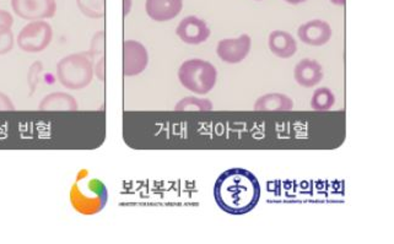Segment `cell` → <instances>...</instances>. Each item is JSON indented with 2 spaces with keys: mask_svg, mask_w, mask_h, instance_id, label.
Instances as JSON below:
<instances>
[{
  "mask_svg": "<svg viewBox=\"0 0 394 244\" xmlns=\"http://www.w3.org/2000/svg\"><path fill=\"white\" fill-rule=\"evenodd\" d=\"M261 183L246 168H230L223 172L214 184L216 205L230 215L241 216L256 209L261 201Z\"/></svg>",
  "mask_w": 394,
  "mask_h": 244,
  "instance_id": "cell-1",
  "label": "cell"
},
{
  "mask_svg": "<svg viewBox=\"0 0 394 244\" xmlns=\"http://www.w3.org/2000/svg\"><path fill=\"white\" fill-rule=\"evenodd\" d=\"M69 201L80 215H98L107 205V187L98 177L91 176L88 170H81L70 187Z\"/></svg>",
  "mask_w": 394,
  "mask_h": 244,
  "instance_id": "cell-2",
  "label": "cell"
},
{
  "mask_svg": "<svg viewBox=\"0 0 394 244\" xmlns=\"http://www.w3.org/2000/svg\"><path fill=\"white\" fill-rule=\"evenodd\" d=\"M57 78L64 88L83 90L93 79V63L88 52L69 54L57 64Z\"/></svg>",
  "mask_w": 394,
  "mask_h": 244,
  "instance_id": "cell-3",
  "label": "cell"
},
{
  "mask_svg": "<svg viewBox=\"0 0 394 244\" xmlns=\"http://www.w3.org/2000/svg\"><path fill=\"white\" fill-rule=\"evenodd\" d=\"M178 80L183 88L195 95L209 93L218 81V70L204 59H188L180 64Z\"/></svg>",
  "mask_w": 394,
  "mask_h": 244,
  "instance_id": "cell-4",
  "label": "cell"
},
{
  "mask_svg": "<svg viewBox=\"0 0 394 244\" xmlns=\"http://www.w3.org/2000/svg\"><path fill=\"white\" fill-rule=\"evenodd\" d=\"M53 39V29L44 20L31 21L18 34V46L26 53H39L48 47Z\"/></svg>",
  "mask_w": 394,
  "mask_h": 244,
  "instance_id": "cell-5",
  "label": "cell"
},
{
  "mask_svg": "<svg viewBox=\"0 0 394 244\" xmlns=\"http://www.w3.org/2000/svg\"><path fill=\"white\" fill-rule=\"evenodd\" d=\"M149 64V53L144 44L127 39L123 42V75L136 76L145 72Z\"/></svg>",
  "mask_w": 394,
  "mask_h": 244,
  "instance_id": "cell-6",
  "label": "cell"
},
{
  "mask_svg": "<svg viewBox=\"0 0 394 244\" xmlns=\"http://www.w3.org/2000/svg\"><path fill=\"white\" fill-rule=\"evenodd\" d=\"M11 8L19 18L29 21L51 19L57 13L55 0H11Z\"/></svg>",
  "mask_w": 394,
  "mask_h": 244,
  "instance_id": "cell-7",
  "label": "cell"
},
{
  "mask_svg": "<svg viewBox=\"0 0 394 244\" xmlns=\"http://www.w3.org/2000/svg\"><path fill=\"white\" fill-rule=\"evenodd\" d=\"M251 47L252 39L244 34L237 39H221L216 46V54L225 63L239 64L247 58Z\"/></svg>",
  "mask_w": 394,
  "mask_h": 244,
  "instance_id": "cell-8",
  "label": "cell"
},
{
  "mask_svg": "<svg viewBox=\"0 0 394 244\" xmlns=\"http://www.w3.org/2000/svg\"><path fill=\"white\" fill-rule=\"evenodd\" d=\"M210 34L209 26L204 20L195 15L185 16L176 29V34L180 37V41L192 46L204 43L209 39Z\"/></svg>",
  "mask_w": 394,
  "mask_h": 244,
  "instance_id": "cell-9",
  "label": "cell"
},
{
  "mask_svg": "<svg viewBox=\"0 0 394 244\" xmlns=\"http://www.w3.org/2000/svg\"><path fill=\"white\" fill-rule=\"evenodd\" d=\"M297 36L305 44L312 47H321L331 41V25L323 20H311L298 27Z\"/></svg>",
  "mask_w": 394,
  "mask_h": 244,
  "instance_id": "cell-10",
  "label": "cell"
},
{
  "mask_svg": "<svg viewBox=\"0 0 394 244\" xmlns=\"http://www.w3.org/2000/svg\"><path fill=\"white\" fill-rule=\"evenodd\" d=\"M294 79L301 88H315L323 80V68L315 59H302L295 65Z\"/></svg>",
  "mask_w": 394,
  "mask_h": 244,
  "instance_id": "cell-11",
  "label": "cell"
},
{
  "mask_svg": "<svg viewBox=\"0 0 394 244\" xmlns=\"http://www.w3.org/2000/svg\"><path fill=\"white\" fill-rule=\"evenodd\" d=\"M183 8V0H146L147 16L157 22H165L177 18Z\"/></svg>",
  "mask_w": 394,
  "mask_h": 244,
  "instance_id": "cell-12",
  "label": "cell"
},
{
  "mask_svg": "<svg viewBox=\"0 0 394 244\" xmlns=\"http://www.w3.org/2000/svg\"><path fill=\"white\" fill-rule=\"evenodd\" d=\"M268 47L275 57L289 59L297 52V43L294 36L282 29L272 31L268 37Z\"/></svg>",
  "mask_w": 394,
  "mask_h": 244,
  "instance_id": "cell-13",
  "label": "cell"
},
{
  "mask_svg": "<svg viewBox=\"0 0 394 244\" xmlns=\"http://www.w3.org/2000/svg\"><path fill=\"white\" fill-rule=\"evenodd\" d=\"M254 111H292L294 101L285 93H265L256 101Z\"/></svg>",
  "mask_w": 394,
  "mask_h": 244,
  "instance_id": "cell-14",
  "label": "cell"
},
{
  "mask_svg": "<svg viewBox=\"0 0 394 244\" xmlns=\"http://www.w3.org/2000/svg\"><path fill=\"white\" fill-rule=\"evenodd\" d=\"M41 111H78L77 100L67 93H52L39 102Z\"/></svg>",
  "mask_w": 394,
  "mask_h": 244,
  "instance_id": "cell-15",
  "label": "cell"
},
{
  "mask_svg": "<svg viewBox=\"0 0 394 244\" xmlns=\"http://www.w3.org/2000/svg\"><path fill=\"white\" fill-rule=\"evenodd\" d=\"M336 104V95L329 88H320L312 95L311 108L317 112L329 111Z\"/></svg>",
  "mask_w": 394,
  "mask_h": 244,
  "instance_id": "cell-16",
  "label": "cell"
},
{
  "mask_svg": "<svg viewBox=\"0 0 394 244\" xmlns=\"http://www.w3.org/2000/svg\"><path fill=\"white\" fill-rule=\"evenodd\" d=\"M214 109V104L206 98H198L190 96V97L182 98L180 101L176 103V112H185V111H211Z\"/></svg>",
  "mask_w": 394,
  "mask_h": 244,
  "instance_id": "cell-17",
  "label": "cell"
},
{
  "mask_svg": "<svg viewBox=\"0 0 394 244\" xmlns=\"http://www.w3.org/2000/svg\"><path fill=\"white\" fill-rule=\"evenodd\" d=\"M79 10L90 19L106 16V0H77Z\"/></svg>",
  "mask_w": 394,
  "mask_h": 244,
  "instance_id": "cell-18",
  "label": "cell"
},
{
  "mask_svg": "<svg viewBox=\"0 0 394 244\" xmlns=\"http://www.w3.org/2000/svg\"><path fill=\"white\" fill-rule=\"evenodd\" d=\"M105 39H106V34L103 31H100L93 36V41H91V47L88 50V54L91 55V58L93 59L98 55H101V57L105 55V44H106Z\"/></svg>",
  "mask_w": 394,
  "mask_h": 244,
  "instance_id": "cell-19",
  "label": "cell"
},
{
  "mask_svg": "<svg viewBox=\"0 0 394 244\" xmlns=\"http://www.w3.org/2000/svg\"><path fill=\"white\" fill-rule=\"evenodd\" d=\"M14 34L11 29H0V55L9 53L14 47Z\"/></svg>",
  "mask_w": 394,
  "mask_h": 244,
  "instance_id": "cell-20",
  "label": "cell"
},
{
  "mask_svg": "<svg viewBox=\"0 0 394 244\" xmlns=\"http://www.w3.org/2000/svg\"><path fill=\"white\" fill-rule=\"evenodd\" d=\"M42 64L39 62H36V63L32 64V67L29 68V75H27V83H29V88H31V93H34L36 90V86H37V83H39V74L42 72Z\"/></svg>",
  "mask_w": 394,
  "mask_h": 244,
  "instance_id": "cell-21",
  "label": "cell"
},
{
  "mask_svg": "<svg viewBox=\"0 0 394 244\" xmlns=\"http://www.w3.org/2000/svg\"><path fill=\"white\" fill-rule=\"evenodd\" d=\"M93 75H96L98 80L103 81L106 79V60L105 55L98 59V63L93 65Z\"/></svg>",
  "mask_w": 394,
  "mask_h": 244,
  "instance_id": "cell-22",
  "label": "cell"
},
{
  "mask_svg": "<svg viewBox=\"0 0 394 244\" xmlns=\"http://www.w3.org/2000/svg\"><path fill=\"white\" fill-rule=\"evenodd\" d=\"M14 24V18L6 10L0 9V29H11Z\"/></svg>",
  "mask_w": 394,
  "mask_h": 244,
  "instance_id": "cell-23",
  "label": "cell"
},
{
  "mask_svg": "<svg viewBox=\"0 0 394 244\" xmlns=\"http://www.w3.org/2000/svg\"><path fill=\"white\" fill-rule=\"evenodd\" d=\"M15 106L8 95L0 93V111H14Z\"/></svg>",
  "mask_w": 394,
  "mask_h": 244,
  "instance_id": "cell-24",
  "label": "cell"
},
{
  "mask_svg": "<svg viewBox=\"0 0 394 244\" xmlns=\"http://www.w3.org/2000/svg\"><path fill=\"white\" fill-rule=\"evenodd\" d=\"M131 9V0H123V16L126 18Z\"/></svg>",
  "mask_w": 394,
  "mask_h": 244,
  "instance_id": "cell-25",
  "label": "cell"
},
{
  "mask_svg": "<svg viewBox=\"0 0 394 244\" xmlns=\"http://www.w3.org/2000/svg\"><path fill=\"white\" fill-rule=\"evenodd\" d=\"M331 4L338 5V6H346V0H329Z\"/></svg>",
  "mask_w": 394,
  "mask_h": 244,
  "instance_id": "cell-26",
  "label": "cell"
},
{
  "mask_svg": "<svg viewBox=\"0 0 394 244\" xmlns=\"http://www.w3.org/2000/svg\"><path fill=\"white\" fill-rule=\"evenodd\" d=\"M285 1H287V3H289V4L297 5L301 4V3H305V1H307V0H285Z\"/></svg>",
  "mask_w": 394,
  "mask_h": 244,
  "instance_id": "cell-27",
  "label": "cell"
}]
</instances>
